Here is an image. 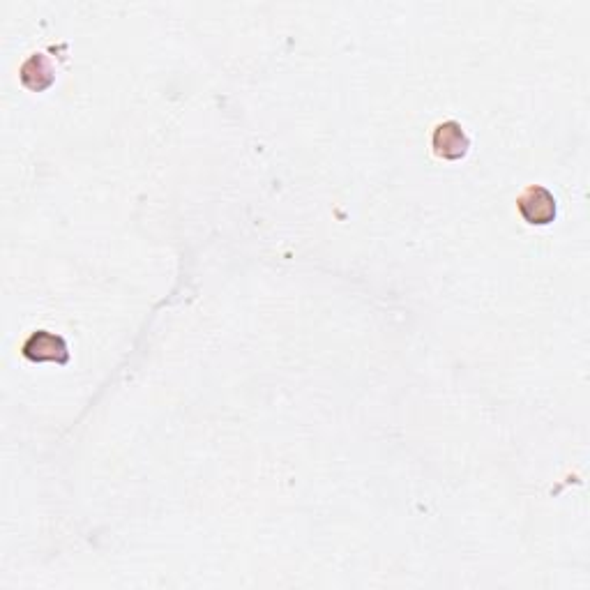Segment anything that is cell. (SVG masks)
Wrapping results in <instances>:
<instances>
[{"mask_svg":"<svg viewBox=\"0 0 590 590\" xmlns=\"http://www.w3.org/2000/svg\"><path fill=\"white\" fill-rule=\"evenodd\" d=\"M517 208H519L521 217H524V222L531 224V226H547V224L554 222L556 215H558L556 196L542 185L526 187L524 192L519 194Z\"/></svg>","mask_w":590,"mask_h":590,"instance_id":"6da1fadb","label":"cell"},{"mask_svg":"<svg viewBox=\"0 0 590 590\" xmlns=\"http://www.w3.org/2000/svg\"><path fill=\"white\" fill-rule=\"evenodd\" d=\"M21 355L30 362H56V365H67L70 362L67 342L49 330H35L21 346Z\"/></svg>","mask_w":590,"mask_h":590,"instance_id":"7a4b0ae2","label":"cell"},{"mask_svg":"<svg viewBox=\"0 0 590 590\" xmlns=\"http://www.w3.org/2000/svg\"><path fill=\"white\" fill-rule=\"evenodd\" d=\"M431 146H434V155L441 160H464L471 148V139L464 132L457 120H445V123L436 125L434 136H431Z\"/></svg>","mask_w":590,"mask_h":590,"instance_id":"3957f363","label":"cell"},{"mask_svg":"<svg viewBox=\"0 0 590 590\" xmlns=\"http://www.w3.org/2000/svg\"><path fill=\"white\" fill-rule=\"evenodd\" d=\"M21 81H24L26 88L42 93L54 83V65L49 63V58L44 54H33L21 65Z\"/></svg>","mask_w":590,"mask_h":590,"instance_id":"277c9868","label":"cell"}]
</instances>
